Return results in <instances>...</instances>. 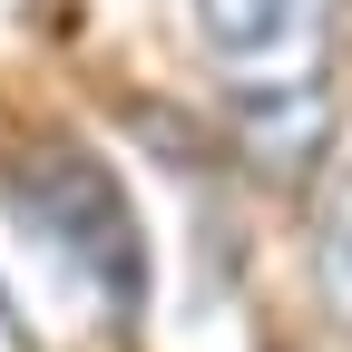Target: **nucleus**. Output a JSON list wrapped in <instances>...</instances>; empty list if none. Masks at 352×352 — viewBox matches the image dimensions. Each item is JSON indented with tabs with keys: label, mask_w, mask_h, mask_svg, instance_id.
<instances>
[{
	"label": "nucleus",
	"mask_w": 352,
	"mask_h": 352,
	"mask_svg": "<svg viewBox=\"0 0 352 352\" xmlns=\"http://www.w3.org/2000/svg\"><path fill=\"white\" fill-rule=\"evenodd\" d=\"M206 69L254 118V138L284 157L323 147V50H333V0H186Z\"/></svg>",
	"instance_id": "obj_1"
},
{
	"label": "nucleus",
	"mask_w": 352,
	"mask_h": 352,
	"mask_svg": "<svg viewBox=\"0 0 352 352\" xmlns=\"http://www.w3.org/2000/svg\"><path fill=\"white\" fill-rule=\"evenodd\" d=\"M314 294H323V314L352 333V166L323 186L314 206Z\"/></svg>",
	"instance_id": "obj_3"
},
{
	"label": "nucleus",
	"mask_w": 352,
	"mask_h": 352,
	"mask_svg": "<svg viewBox=\"0 0 352 352\" xmlns=\"http://www.w3.org/2000/svg\"><path fill=\"white\" fill-rule=\"evenodd\" d=\"M0 352H39V342H30V323H20V303H10V294H0Z\"/></svg>",
	"instance_id": "obj_4"
},
{
	"label": "nucleus",
	"mask_w": 352,
	"mask_h": 352,
	"mask_svg": "<svg viewBox=\"0 0 352 352\" xmlns=\"http://www.w3.org/2000/svg\"><path fill=\"white\" fill-rule=\"evenodd\" d=\"M0 186H10L20 226L50 245L69 274H88L108 303H138V294H147V235H138V206H127L118 166H108L98 147H78V138H39V147H20L10 166H0Z\"/></svg>",
	"instance_id": "obj_2"
}]
</instances>
